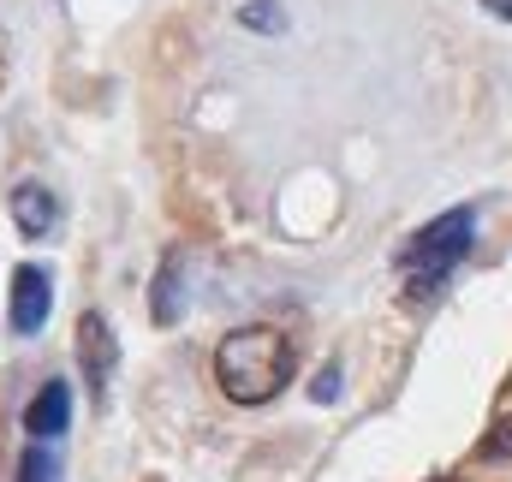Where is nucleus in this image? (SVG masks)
I'll use <instances>...</instances> for the list:
<instances>
[{
  "label": "nucleus",
  "mask_w": 512,
  "mask_h": 482,
  "mask_svg": "<svg viewBox=\"0 0 512 482\" xmlns=\"http://www.w3.org/2000/svg\"><path fill=\"white\" fill-rule=\"evenodd\" d=\"M239 24H245V30H256V36H274V30H280V6H274V0H256V6H245V12H239Z\"/></svg>",
  "instance_id": "9"
},
{
  "label": "nucleus",
  "mask_w": 512,
  "mask_h": 482,
  "mask_svg": "<svg viewBox=\"0 0 512 482\" xmlns=\"http://www.w3.org/2000/svg\"><path fill=\"white\" fill-rule=\"evenodd\" d=\"M12 227L24 233V239H48L54 233V221H60V203H54V191L48 185H36V179H24V185H12Z\"/></svg>",
  "instance_id": "6"
},
{
  "label": "nucleus",
  "mask_w": 512,
  "mask_h": 482,
  "mask_svg": "<svg viewBox=\"0 0 512 482\" xmlns=\"http://www.w3.org/2000/svg\"><path fill=\"white\" fill-rule=\"evenodd\" d=\"M477 244V209H447L435 215L429 227H417L411 239L399 244V274H405V292L411 298H429Z\"/></svg>",
  "instance_id": "2"
},
{
  "label": "nucleus",
  "mask_w": 512,
  "mask_h": 482,
  "mask_svg": "<svg viewBox=\"0 0 512 482\" xmlns=\"http://www.w3.org/2000/svg\"><path fill=\"white\" fill-rule=\"evenodd\" d=\"M483 6H489L495 18H512V0H483Z\"/></svg>",
  "instance_id": "11"
},
{
  "label": "nucleus",
  "mask_w": 512,
  "mask_h": 482,
  "mask_svg": "<svg viewBox=\"0 0 512 482\" xmlns=\"http://www.w3.org/2000/svg\"><path fill=\"white\" fill-rule=\"evenodd\" d=\"M310 393H316V399H322V405H328V399H334V393H340V369H334V363H328V369H322V375H316V381H310Z\"/></svg>",
  "instance_id": "10"
},
{
  "label": "nucleus",
  "mask_w": 512,
  "mask_h": 482,
  "mask_svg": "<svg viewBox=\"0 0 512 482\" xmlns=\"http://www.w3.org/2000/svg\"><path fill=\"white\" fill-rule=\"evenodd\" d=\"M66 423H72V387L54 375V381L36 387V399H30V411H24V429H30V441H60Z\"/></svg>",
  "instance_id": "5"
},
{
  "label": "nucleus",
  "mask_w": 512,
  "mask_h": 482,
  "mask_svg": "<svg viewBox=\"0 0 512 482\" xmlns=\"http://www.w3.org/2000/svg\"><path fill=\"white\" fill-rule=\"evenodd\" d=\"M78 363H84V381H90V393L102 399V393H108V381H114L120 346H114V328H108V316H96V310L78 322Z\"/></svg>",
  "instance_id": "4"
},
{
  "label": "nucleus",
  "mask_w": 512,
  "mask_h": 482,
  "mask_svg": "<svg viewBox=\"0 0 512 482\" xmlns=\"http://www.w3.org/2000/svg\"><path fill=\"white\" fill-rule=\"evenodd\" d=\"M292 340L268 322L251 328H233L221 346H215V387L233 399V405H268L286 393L292 381Z\"/></svg>",
  "instance_id": "1"
},
{
  "label": "nucleus",
  "mask_w": 512,
  "mask_h": 482,
  "mask_svg": "<svg viewBox=\"0 0 512 482\" xmlns=\"http://www.w3.org/2000/svg\"><path fill=\"white\" fill-rule=\"evenodd\" d=\"M18 482H60L54 441H36V447H24V459H18Z\"/></svg>",
  "instance_id": "8"
},
{
  "label": "nucleus",
  "mask_w": 512,
  "mask_h": 482,
  "mask_svg": "<svg viewBox=\"0 0 512 482\" xmlns=\"http://www.w3.org/2000/svg\"><path fill=\"white\" fill-rule=\"evenodd\" d=\"M48 310H54V280L48 268L36 262H18L12 268V292H6V316H12V334H42L48 328Z\"/></svg>",
  "instance_id": "3"
},
{
  "label": "nucleus",
  "mask_w": 512,
  "mask_h": 482,
  "mask_svg": "<svg viewBox=\"0 0 512 482\" xmlns=\"http://www.w3.org/2000/svg\"><path fill=\"white\" fill-rule=\"evenodd\" d=\"M149 304H155V322H161V328H173V322H179V250H167V256H161V274H155Z\"/></svg>",
  "instance_id": "7"
}]
</instances>
